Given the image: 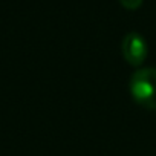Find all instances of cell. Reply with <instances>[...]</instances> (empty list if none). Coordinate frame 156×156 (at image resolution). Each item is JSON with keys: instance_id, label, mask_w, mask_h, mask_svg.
<instances>
[{"instance_id": "obj_2", "label": "cell", "mask_w": 156, "mask_h": 156, "mask_svg": "<svg viewBox=\"0 0 156 156\" xmlns=\"http://www.w3.org/2000/svg\"><path fill=\"white\" fill-rule=\"evenodd\" d=\"M122 55L132 66H141L147 57V43L145 38L138 32H129L121 44Z\"/></svg>"}, {"instance_id": "obj_1", "label": "cell", "mask_w": 156, "mask_h": 156, "mask_svg": "<svg viewBox=\"0 0 156 156\" xmlns=\"http://www.w3.org/2000/svg\"><path fill=\"white\" fill-rule=\"evenodd\" d=\"M130 94L139 106L156 110V67H144L132 75Z\"/></svg>"}, {"instance_id": "obj_3", "label": "cell", "mask_w": 156, "mask_h": 156, "mask_svg": "<svg viewBox=\"0 0 156 156\" xmlns=\"http://www.w3.org/2000/svg\"><path fill=\"white\" fill-rule=\"evenodd\" d=\"M119 2H121L126 8H129V9H135V8H138V6L142 3V0H119Z\"/></svg>"}]
</instances>
